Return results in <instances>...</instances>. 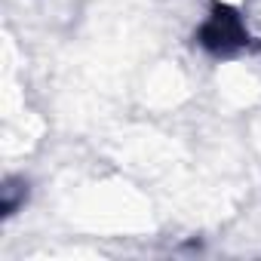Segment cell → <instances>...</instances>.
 Returning a JSON list of instances; mask_svg holds the SVG:
<instances>
[{
    "mask_svg": "<svg viewBox=\"0 0 261 261\" xmlns=\"http://www.w3.org/2000/svg\"><path fill=\"white\" fill-rule=\"evenodd\" d=\"M243 40H246V28H243L240 16L230 10H215L203 28V43L215 46V49H230V46H240Z\"/></svg>",
    "mask_w": 261,
    "mask_h": 261,
    "instance_id": "1",
    "label": "cell"
}]
</instances>
